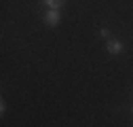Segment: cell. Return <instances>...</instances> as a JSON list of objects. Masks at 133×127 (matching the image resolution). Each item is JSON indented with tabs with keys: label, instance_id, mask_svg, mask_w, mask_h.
<instances>
[{
	"label": "cell",
	"instance_id": "6da1fadb",
	"mask_svg": "<svg viewBox=\"0 0 133 127\" xmlns=\"http://www.w3.org/2000/svg\"><path fill=\"white\" fill-rule=\"evenodd\" d=\"M44 23H46V26H51V28L57 26V23H59V11H57V9L46 11V13H44Z\"/></svg>",
	"mask_w": 133,
	"mask_h": 127
},
{
	"label": "cell",
	"instance_id": "7a4b0ae2",
	"mask_svg": "<svg viewBox=\"0 0 133 127\" xmlns=\"http://www.w3.org/2000/svg\"><path fill=\"white\" fill-rule=\"evenodd\" d=\"M121 51H123V42L121 40H108V53L118 55Z\"/></svg>",
	"mask_w": 133,
	"mask_h": 127
},
{
	"label": "cell",
	"instance_id": "3957f363",
	"mask_svg": "<svg viewBox=\"0 0 133 127\" xmlns=\"http://www.w3.org/2000/svg\"><path fill=\"white\" fill-rule=\"evenodd\" d=\"M63 2H65V0H44V4H46V7L57 9V11H59V7H63Z\"/></svg>",
	"mask_w": 133,
	"mask_h": 127
}]
</instances>
